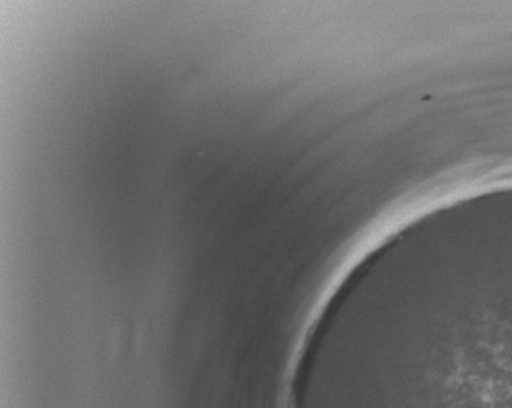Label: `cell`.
Segmentation results:
<instances>
[{"label":"cell","mask_w":512,"mask_h":408,"mask_svg":"<svg viewBox=\"0 0 512 408\" xmlns=\"http://www.w3.org/2000/svg\"><path fill=\"white\" fill-rule=\"evenodd\" d=\"M430 397V408H512V370H480L449 378Z\"/></svg>","instance_id":"6da1fadb"}]
</instances>
